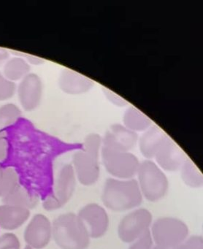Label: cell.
<instances>
[{"mask_svg":"<svg viewBox=\"0 0 203 249\" xmlns=\"http://www.w3.org/2000/svg\"><path fill=\"white\" fill-rule=\"evenodd\" d=\"M104 206L115 212H125L139 208L143 201L135 178H108L102 192Z\"/></svg>","mask_w":203,"mask_h":249,"instance_id":"obj_1","label":"cell"},{"mask_svg":"<svg viewBox=\"0 0 203 249\" xmlns=\"http://www.w3.org/2000/svg\"><path fill=\"white\" fill-rule=\"evenodd\" d=\"M102 147V137L98 134H89L85 139L83 148L74 154V166L83 184H93L99 179V158Z\"/></svg>","mask_w":203,"mask_h":249,"instance_id":"obj_2","label":"cell"},{"mask_svg":"<svg viewBox=\"0 0 203 249\" xmlns=\"http://www.w3.org/2000/svg\"><path fill=\"white\" fill-rule=\"evenodd\" d=\"M136 179L143 199L157 202L166 196L169 190V180L165 172L154 161H140Z\"/></svg>","mask_w":203,"mask_h":249,"instance_id":"obj_3","label":"cell"},{"mask_svg":"<svg viewBox=\"0 0 203 249\" xmlns=\"http://www.w3.org/2000/svg\"><path fill=\"white\" fill-rule=\"evenodd\" d=\"M150 233L153 244L175 249L189 236V229L180 218L163 216L153 221Z\"/></svg>","mask_w":203,"mask_h":249,"instance_id":"obj_4","label":"cell"},{"mask_svg":"<svg viewBox=\"0 0 203 249\" xmlns=\"http://www.w3.org/2000/svg\"><path fill=\"white\" fill-rule=\"evenodd\" d=\"M100 156L105 170L113 178L127 180L137 176L140 161L133 153L102 146Z\"/></svg>","mask_w":203,"mask_h":249,"instance_id":"obj_5","label":"cell"},{"mask_svg":"<svg viewBox=\"0 0 203 249\" xmlns=\"http://www.w3.org/2000/svg\"><path fill=\"white\" fill-rule=\"evenodd\" d=\"M55 237L57 242L67 249H83L89 245V237L80 219L73 215H66L55 224Z\"/></svg>","mask_w":203,"mask_h":249,"instance_id":"obj_6","label":"cell"},{"mask_svg":"<svg viewBox=\"0 0 203 249\" xmlns=\"http://www.w3.org/2000/svg\"><path fill=\"white\" fill-rule=\"evenodd\" d=\"M153 223L151 212L146 208H137L124 215L118 226V237L130 244L150 231Z\"/></svg>","mask_w":203,"mask_h":249,"instance_id":"obj_7","label":"cell"},{"mask_svg":"<svg viewBox=\"0 0 203 249\" xmlns=\"http://www.w3.org/2000/svg\"><path fill=\"white\" fill-rule=\"evenodd\" d=\"M43 93V84L37 74L30 72L16 87L19 103L23 110L32 111L40 104Z\"/></svg>","mask_w":203,"mask_h":249,"instance_id":"obj_8","label":"cell"},{"mask_svg":"<svg viewBox=\"0 0 203 249\" xmlns=\"http://www.w3.org/2000/svg\"><path fill=\"white\" fill-rule=\"evenodd\" d=\"M186 158L181 147L166 135L158 148L153 160L164 172L174 173L179 171Z\"/></svg>","mask_w":203,"mask_h":249,"instance_id":"obj_9","label":"cell"},{"mask_svg":"<svg viewBox=\"0 0 203 249\" xmlns=\"http://www.w3.org/2000/svg\"><path fill=\"white\" fill-rule=\"evenodd\" d=\"M80 219L89 237L92 238L104 237L109 228L108 212L104 207L98 204H91L86 206L80 213Z\"/></svg>","mask_w":203,"mask_h":249,"instance_id":"obj_10","label":"cell"},{"mask_svg":"<svg viewBox=\"0 0 203 249\" xmlns=\"http://www.w3.org/2000/svg\"><path fill=\"white\" fill-rule=\"evenodd\" d=\"M138 134L121 124H114L102 138V146L116 151L131 152L137 145Z\"/></svg>","mask_w":203,"mask_h":249,"instance_id":"obj_11","label":"cell"},{"mask_svg":"<svg viewBox=\"0 0 203 249\" xmlns=\"http://www.w3.org/2000/svg\"><path fill=\"white\" fill-rule=\"evenodd\" d=\"M60 89L67 94L79 95L90 91L94 81L73 70L65 68L60 72L58 79Z\"/></svg>","mask_w":203,"mask_h":249,"instance_id":"obj_12","label":"cell"},{"mask_svg":"<svg viewBox=\"0 0 203 249\" xmlns=\"http://www.w3.org/2000/svg\"><path fill=\"white\" fill-rule=\"evenodd\" d=\"M166 135L160 127L153 124L139 137L137 145L140 153L146 160H153L154 159L158 148Z\"/></svg>","mask_w":203,"mask_h":249,"instance_id":"obj_13","label":"cell"},{"mask_svg":"<svg viewBox=\"0 0 203 249\" xmlns=\"http://www.w3.org/2000/svg\"><path fill=\"white\" fill-rule=\"evenodd\" d=\"M122 124L132 132L143 133L153 125V122L137 107L129 106L123 115Z\"/></svg>","mask_w":203,"mask_h":249,"instance_id":"obj_14","label":"cell"},{"mask_svg":"<svg viewBox=\"0 0 203 249\" xmlns=\"http://www.w3.org/2000/svg\"><path fill=\"white\" fill-rule=\"evenodd\" d=\"M30 64L20 56L9 58L2 66L3 75L13 82L21 81L30 73Z\"/></svg>","mask_w":203,"mask_h":249,"instance_id":"obj_15","label":"cell"},{"mask_svg":"<svg viewBox=\"0 0 203 249\" xmlns=\"http://www.w3.org/2000/svg\"><path fill=\"white\" fill-rule=\"evenodd\" d=\"M181 177L185 186L192 189H200L203 186V176L200 169L190 159L186 160L179 170Z\"/></svg>","mask_w":203,"mask_h":249,"instance_id":"obj_16","label":"cell"},{"mask_svg":"<svg viewBox=\"0 0 203 249\" xmlns=\"http://www.w3.org/2000/svg\"><path fill=\"white\" fill-rule=\"evenodd\" d=\"M22 112L17 105L7 103L0 106V128L15 124L21 117Z\"/></svg>","mask_w":203,"mask_h":249,"instance_id":"obj_17","label":"cell"},{"mask_svg":"<svg viewBox=\"0 0 203 249\" xmlns=\"http://www.w3.org/2000/svg\"><path fill=\"white\" fill-rule=\"evenodd\" d=\"M16 83L7 79L0 71V102L7 101L16 93Z\"/></svg>","mask_w":203,"mask_h":249,"instance_id":"obj_18","label":"cell"},{"mask_svg":"<svg viewBox=\"0 0 203 249\" xmlns=\"http://www.w3.org/2000/svg\"><path fill=\"white\" fill-rule=\"evenodd\" d=\"M175 249H203V237L199 234L188 236Z\"/></svg>","mask_w":203,"mask_h":249,"instance_id":"obj_19","label":"cell"},{"mask_svg":"<svg viewBox=\"0 0 203 249\" xmlns=\"http://www.w3.org/2000/svg\"><path fill=\"white\" fill-rule=\"evenodd\" d=\"M129 245L128 249H152L154 246L150 231H148L144 235L130 243Z\"/></svg>","mask_w":203,"mask_h":249,"instance_id":"obj_20","label":"cell"},{"mask_svg":"<svg viewBox=\"0 0 203 249\" xmlns=\"http://www.w3.org/2000/svg\"><path fill=\"white\" fill-rule=\"evenodd\" d=\"M102 92H103V94L106 97L107 100L110 103H112L113 106L122 107H126L128 105L127 101H126L124 98L120 97L116 93L108 89L106 87H102Z\"/></svg>","mask_w":203,"mask_h":249,"instance_id":"obj_21","label":"cell"},{"mask_svg":"<svg viewBox=\"0 0 203 249\" xmlns=\"http://www.w3.org/2000/svg\"><path fill=\"white\" fill-rule=\"evenodd\" d=\"M7 149V132L4 130H0V161H2L5 157Z\"/></svg>","mask_w":203,"mask_h":249,"instance_id":"obj_22","label":"cell"},{"mask_svg":"<svg viewBox=\"0 0 203 249\" xmlns=\"http://www.w3.org/2000/svg\"><path fill=\"white\" fill-rule=\"evenodd\" d=\"M9 58H10V51L0 47V67L3 66Z\"/></svg>","mask_w":203,"mask_h":249,"instance_id":"obj_23","label":"cell"},{"mask_svg":"<svg viewBox=\"0 0 203 249\" xmlns=\"http://www.w3.org/2000/svg\"><path fill=\"white\" fill-rule=\"evenodd\" d=\"M152 249H169V248L162 247V246H156L154 245Z\"/></svg>","mask_w":203,"mask_h":249,"instance_id":"obj_24","label":"cell"}]
</instances>
